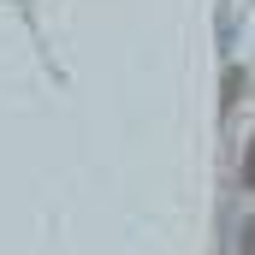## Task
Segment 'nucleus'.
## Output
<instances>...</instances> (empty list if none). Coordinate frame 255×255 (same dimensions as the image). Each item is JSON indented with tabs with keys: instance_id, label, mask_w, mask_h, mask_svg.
Here are the masks:
<instances>
[{
	"instance_id": "nucleus-1",
	"label": "nucleus",
	"mask_w": 255,
	"mask_h": 255,
	"mask_svg": "<svg viewBox=\"0 0 255 255\" xmlns=\"http://www.w3.org/2000/svg\"><path fill=\"white\" fill-rule=\"evenodd\" d=\"M238 255H255V220L238 226Z\"/></svg>"
}]
</instances>
